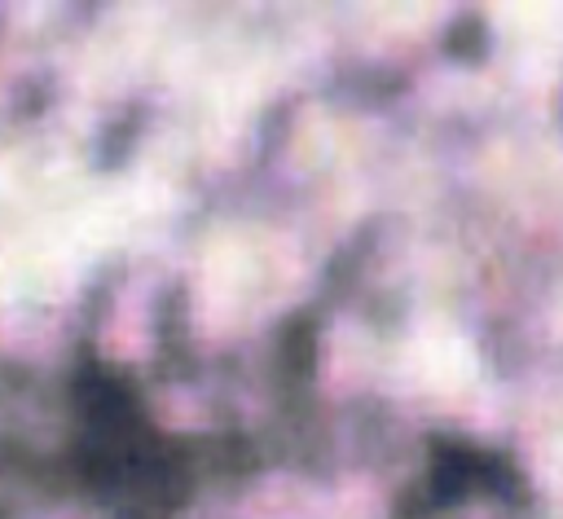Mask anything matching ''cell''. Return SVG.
I'll return each mask as SVG.
<instances>
[{
  "label": "cell",
  "instance_id": "obj_1",
  "mask_svg": "<svg viewBox=\"0 0 563 519\" xmlns=\"http://www.w3.org/2000/svg\"><path fill=\"white\" fill-rule=\"evenodd\" d=\"M466 475H471V466H466V453H449V457L440 462V471H435V488H440V497H453V493H462Z\"/></svg>",
  "mask_w": 563,
  "mask_h": 519
}]
</instances>
